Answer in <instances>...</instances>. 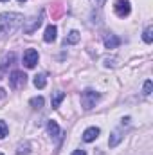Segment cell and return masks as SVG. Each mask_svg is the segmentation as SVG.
<instances>
[{
	"label": "cell",
	"instance_id": "18",
	"mask_svg": "<svg viewBox=\"0 0 153 155\" xmlns=\"http://www.w3.org/2000/svg\"><path fill=\"white\" fill-rule=\"evenodd\" d=\"M29 152H31V150H29V144H27V143L18 146V153H29Z\"/></svg>",
	"mask_w": 153,
	"mask_h": 155
},
{
	"label": "cell",
	"instance_id": "25",
	"mask_svg": "<svg viewBox=\"0 0 153 155\" xmlns=\"http://www.w3.org/2000/svg\"><path fill=\"white\" fill-rule=\"evenodd\" d=\"M0 155H2V153H0Z\"/></svg>",
	"mask_w": 153,
	"mask_h": 155
},
{
	"label": "cell",
	"instance_id": "2",
	"mask_svg": "<svg viewBox=\"0 0 153 155\" xmlns=\"http://www.w3.org/2000/svg\"><path fill=\"white\" fill-rule=\"evenodd\" d=\"M97 99H99V94H97V92H94V90H85V92L81 94V107H83L85 110H90L92 107H96Z\"/></svg>",
	"mask_w": 153,
	"mask_h": 155
},
{
	"label": "cell",
	"instance_id": "20",
	"mask_svg": "<svg viewBox=\"0 0 153 155\" xmlns=\"http://www.w3.org/2000/svg\"><path fill=\"white\" fill-rule=\"evenodd\" d=\"M72 155H86V153H85V150H76V152H72Z\"/></svg>",
	"mask_w": 153,
	"mask_h": 155
},
{
	"label": "cell",
	"instance_id": "5",
	"mask_svg": "<svg viewBox=\"0 0 153 155\" xmlns=\"http://www.w3.org/2000/svg\"><path fill=\"white\" fill-rule=\"evenodd\" d=\"M36 63H38V51L27 49V51L24 52V65H25L27 69H33V67H36Z\"/></svg>",
	"mask_w": 153,
	"mask_h": 155
},
{
	"label": "cell",
	"instance_id": "14",
	"mask_svg": "<svg viewBox=\"0 0 153 155\" xmlns=\"http://www.w3.org/2000/svg\"><path fill=\"white\" fill-rule=\"evenodd\" d=\"M142 40H144L146 43H151V40H153V27H146V31H144V36H142Z\"/></svg>",
	"mask_w": 153,
	"mask_h": 155
},
{
	"label": "cell",
	"instance_id": "21",
	"mask_svg": "<svg viewBox=\"0 0 153 155\" xmlns=\"http://www.w3.org/2000/svg\"><path fill=\"white\" fill-rule=\"evenodd\" d=\"M4 96H5V92H4V90L0 88V97H4Z\"/></svg>",
	"mask_w": 153,
	"mask_h": 155
},
{
	"label": "cell",
	"instance_id": "23",
	"mask_svg": "<svg viewBox=\"0 0 153 155\" xmlns=\"http://www.w3.org/2000/svg\"><path fill=\"white\" fill-rule=\"evenodd\" d=\"M18 2H25V0H18Z\"/></svg>",
	"mask_w": 153,
	"mask_h": 155
},
{
	"label": "cell",
	"instance_id": "17",
	"mask_svg": "<svg viewBox=\"0 0 153 155\" xmlns=\"http://www.w3.org/2000/svg\"><path fill=\"white\" fill-rule=\"evenodd\" d=\"M7 135V124L4 121H0V139H4Z\"/></svg>",
	"mask_w": 153,
	"mask_h": 155
},
{
	"label": "cell",
	"instance_id": "16",
	"mask_svg": "<svg viewBox=\"0 0 153 155\" xmlns=\"http://www.w3.org/2000/svg\"><path fill=\"white\" fill-rule=\"evenodd\" d=\"M119 141H121V134H119V132H114V134H112V139L108 141V144H110V146H115Z\"/></svg>",
	"mask_w": 153,
	"mask_h": 155
},
{
	"label": "cell",
	"instance_id": "24",
	"mask_svg": "<svg viewBox=\"0 0 153 155\" xmlns=\"http://www.w3.org/2000/svg\"><path fill=\"white\" fill-rule=\"evenodd\" d=\"M0 2H5V0H0Z\"/></svg>",
	"mask_w": 153,
	"mask_h": 155
},
{
	"label": "cell",
	"instance_id": "8",
	"mask_svg": "<svg viewBox=\"0 0 153 155\" xmlns=\"http://www.w3.org/2000/svg\"><path fill=\"white\" fill-rule=\"evenodd\" d=\"M56 33H58L56 25H47V29H45V35H43V40H45L47 43L54 41V40H56Z\"/></svg>",
	"mask_w": 153,
	"mask_h": 155
},
{
	"label": "cell",
	"instance_id": "7",
	"mask_svg": "<svg viewBox=\"0 0 153 155\" xmlns=\"http://www.w3.org/2000/svg\"><path fill=\"white\" fill-rule=\"evenodd\" d=\"M103 41H105V47H106V49H117V47L121 45V40L117 38L115 35H106Z\"/></svg>",
	"mask_w": 153,
	"mask_h": 155
},
{
	"label": "cell",
	"instance_id": "1",
	"mask_svg": "<svg viewBox=\"0 0 153 155\" xmlns=\"http://www.w3.org/2000/svg\"><path fill=\"white\" fill-rule=\"evenodd\" d=\"M22 24H24L22 15H16V13H2L0 15V33L2 35H9V33L16 31Z\"/></svg>",
	"mask_w": 153,
	"mask_h": 155
},
{
	"label": "cell",
	"instance_id": "13",
	"mask_svg": "<svg viewBox=\"0 0 153 155\" xmlns=\"http://www.w3.org/2000/svg\"><path fill=\"white\" fill-rule=\"evenodd\" d=\"M45 85H47V79H45V76H43V74L34 76V87H36V88H43Z\"/></svg>",
	"mask_w": 153,
	"mask_h": 155
},
{
	"label": "cell",
	"instance_id": "11",
	"mask_svg": "<svg viewBox=\"0 0 153 155\" xmlns=\"http://www.w3.org/2000/svg\"><path fill=\"white\" fill-rule=\"evenodd\" d=\"M47 130H49V134H50V135H54V137L60 134V128H58L56 121H49V124H47Z\"/></svg>",
	"mask_w": 153,
	"mask_h": 155
},
{
	"label": "cell",
	"instance_id": "10",
	"mask_svg": "<svg viewBox=\"0 0 153 155\" xmlns=\"http://www.w3.org/2000/svg\"><path fill=\"white\" fill-rule=\"evenodd\" d=\"M65 99V92H54L52 94V99H50V103H52V108H58L60 107V103Z\"/></svg>",
	"mask_w": 153,
	"mask_h": 155
},
{
	"label": "cell",
	"instance_id": "15",
	"mask_svg": "<svg viewBox=\"0 0 153 155\" xmlns=\"http://www.w3.org/2000/svg\"><path fill=\"white\" fill-rule=\"evenodd\" d=\"M31 107L33 108H41L43 107V97H33L31 99Z\"/></svg>",
	"mask_w": 153,
	"mask_h": 155
},
{
	"label": "cell",
	"instance_id": "22",
	"mask_svg": "<svg viewBox=\"0 0 153 155\" xmlns=\"http://www.w3.org/2000/svg\"><path fill=\"white\" fill-rule=\"evenodd\" d=\"M103 2H105V0H99V4H103Z\"/></svg>",
	"mask_w": 153,
	"mask_h": 155
},
{
	"label": "cell",
	"instance_id": "12",
	"mask_svg": "<svg viewBox=\"0 0 153 155\" xmlns=\"http://www.w3.org/2000/svg\"><path fill=\"white\" fill-rule=\"evenodd\" d=\"M79 38H81V36H79V33H77V31H70V33H69V36H67V40H65V43H77Z\"/></svg>",
	"mask_w": 153,
	"mask_h": 155
},
{
	"label": "cell",
	"instance_id": "3",
	"mask_svg": "<svg viewBox=\"0 0 153 155\" xmlns=\"http://www.w3.org/2000/svg\"><path fill=\"white\" fill-rule=\"evenodd\" d=\"M25 83H27V76H25L22 71L11 72V76H9V85H11V88H22V87H25Z\"/></svg>",
	"mask_w": 153,
	"mask_h": 155
},
{
	"label": "cell",
	"instance_id": "9",
	"mask_svg": "<svg viewBox=\"0 0 153 155\" xmlns=\"http://www.w3.org/2000/svg\"><path fill=\"white\" fill-rule=\"evenodd\" d=\"M40 25H41V16H40V18H33V22H31L29 25H25L24 29H25V33H29V35H31V33H34V31L38 29Z\"/></svg>",
	"mask_w": 153,
	"mask_h": 155
},
{
	"label": "cell",
	"instance_id": "19",
	"mask_svg": "<svg viewBox=\"0 0 153 155\" xmlns=\"http://www.w3.org/2000/svg\"><path fill=\"white\" fill-rule=\"evenodd\" d=\"M144 94H146V96H150V94H151V81H150V79H148V81H146V85H144Z\"/></svg>",
	"mask_w": 153,
	"mask_h": 155
},
{
	"label": "cell",
	"instance_id": "4",
	"mask_svg": "<svg viewBox=\"0 0 153 155\" xmlns=\"http://www.w3.org/2000/svg\"><path fill=\"white\" fill-rule=\"evenodd\" d=\"M114 11H115V15H117L119 18L128 16V15H130V11H132L130 2H128V0H117V2H115V5H114Z\"/></svg>",
	"mask_w": 153,
	"mask_h": 155
},
{
	"label": "cell",
	"instance_id": "6",
	"mask_svg": "<svg viewBox=\"0 0 153 155\" xmlns=\"http://www.w3.org/2000/svg\"><path fill=\"white\" fill-rule=\"evenodd\" d=\"M97 135H99V128H97V126H90V128L85 130V134H83V141H85V143H92V141L97 139Z\"/></svg>",
	"mask_w": 153,
	"mask_h": 155
}]
</instances>
